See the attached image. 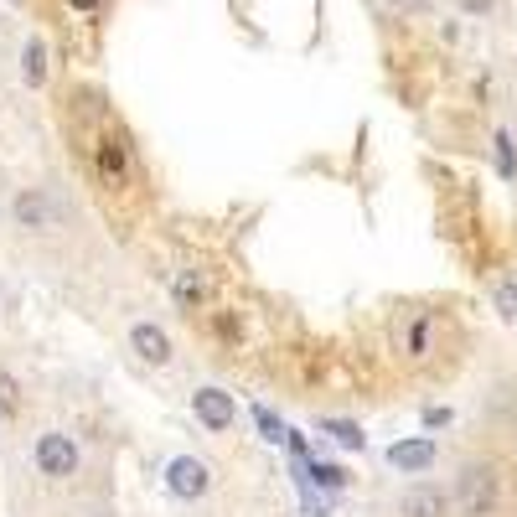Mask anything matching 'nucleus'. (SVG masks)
<instances>
[{"label":"nucleus","instance_id":"10","mask_svg":"<svg viewBox=\"0 0 517 517\" xmlns=\"http://www.w3.org/2000/svg\"><path fill=\"white\" fill-rule=\"evenodd\" d=\"M99 176L104 181H114V187H125V176H130V150H125V140H99Z\"/></svg>","mask_w":517,"mask_h":517},{"label":"nucleus","instance_id":"2","mask_svg":"<svg viewBox=\"0 0 517 517\" xmlns=\"http://www.w3.org/2000/svg\"><path fill=\"white\" fill-rule=\"evenodd\" d=\"M161 486L176 502H207L212 486H218V471H212L202 455H171L161 466Z\"/></svg>","mask_w":517,"mask_h":517},{"label":"nucleus","instance_id":"17","mask_svg":"<svg viewBox=\"0 0 517 517\" xmlns=\"http://www.w3.org/2000/svg\"><path fill=\"white\" fill-rule=\"evenodd\" d=\"M212 331H218L223 342H238V337H243V326H238L228 311H218V316H212Z\"/></svg>","mask_w":517,"mask_h":517},{"label":"nucleus","instance_id":"13","mask_svg":"<svg viewBox=\"0 0 517 517\" xmlns=\"http://www.w3.org/2000/svg\"><path fill=\"white\" fill-rule=\"evenodd\" d=\"M492 306H497L502 321H517V280H512V275L492 285Z\"/></svg>","mask_w":517,"mask_h":517},{"label":"nucleus","instance_id":"6","mask_svg":"<svg viewBox=\"0 0 517 517\" xmlns=\"http://www.w3.org/2000/svg\"><path fill=\"white\" fill-rule=\"evenodd\" d=\"M455 502L440 481H409L399 492V517H450Z\"/></svg>","mask_w":517,"mask_h":517},{"label":"nucleus","instance_id":"3","mask_svg":"<svg viewBox=\"0 0 517 517\" xmlns=\"http://www.w3.org/2000/svg\"><path fill=\"white\" fill-rule=\"evenodd\" d=\"M32 466H37V476H47V481H73L78 466H83V450H78V440H73L68 430H47V435H37V445H32Z\"/></svg>","mask_w":517,"mask_h":517},{"label":"nucleus","instance_id":"8","mask_svg":"<svg viewBox=\"0 0 517 517\" xmlns=\"http://www.w3.org/2000/svg\"><path fill=\"white\" fill-rule=\"evenodd\" d=\"M440 461V445L430 435H414V440H399V445H388V466L393 471H404V476H424Z\"/></svg>","mask_w":517,"mask_h":517},{"label":"nucleus","instance_id":"15","mask_svg":"<svg viewBox=\"0 0 517 517\" xmlns=\"http://www.w3.org/2000/svg\"><path fill=\"white\" fill-rule=\"evenodd\" d=\"M492 145H497V171H502V176H517V156H512V135H507V130H497V140H492Z\"/></svg>","mask_w":517,"mask_h":517},{"label":"nucleus","instance_id":"19","mask_svg":"<svg viewBox=\"0 0 517 517\" xmlns=\"http://www.w3.org/2000/svg\"><path fill=\"white\" fill-rule=\"evenodd\" d=\"M461 11H466V16H492L497 0H461Z\"/></svg>","mask_w":517,"mask_h":517},{"label":"nucleus","instance_id":"16","mask_svg":"<svg viewBox=\"0 0 517 517\" xmlns=\"http://www.w3.org/2000/svg\"><path fill=\"white\" fill-rule=\"evenodd\" d=\"M424 352H430V321L419 316V321L409 326V357H424Z\"/></svg>","mask_w":517,"mask_h":517},{"label":"nucleus","instance_id":"4","mask_svg":"<svg viewBox=\"0 0 517 517\" xmlns=\"http://www.w3.org/2000/svg\"><path fill=\"white\" fill-rule=\"evenodd\" d=\"M192 419L202 424L207 435H228L233 424H238V399H233L228 388H218V383H202L192 393Z\"/></svg>","mask_w":517,"mask_h":517},{"label":"nucleus","instance_id":"1","mask_svg":"<svg viewBox=\"0 0 517 517\" xmlns=\"http://www.w3.org/2000/svg\"><path fill=\"white\" fill-rule=\"evenodd\" d=\"M450 502L461 517H492L502 507V471L492 461H461L450 481Z\"/></svg>","mask_w":517,"mask_h":517},{"label":"nucleus","instance_id":"21","mask_svg":"<svg viewBox=\"0 0 517 517\" xmlns=\"http://www.w3.org/2000/svg\"><path fill=\"white\" fill-rule=\"evenodd\" d=\"M73 6H78V11H94V6H99V0H73Z\"/></svg>","mask_w":517,"mask_h":517},{"label":"nucleus","instance_id":"20","mask_svg":"<svg viewBox=\"0 0 517 517\" xmlns=\"http://www.w3.org/2000/svg\"><path fill=\"white\" fill-rule=\"evenodd\" d=\"M440 424H450V409H424V430H440Z\"/></svg>","mask_w":517,"mask_h":517},{"label":"nucleus","instance_id":"14","mask_svg":"<svg viewBox=\"0 0 517 517\" xmlns=\"http://www.w3.org/2000/svg\"><path fill=\"white\" fill-rule=\"evenodd\" d=\"M16 414H21V383L16 373L0 368V419H16Z\"/></svg>","mask_w":517,"mask_h":517},{"label":"nucleus","instance_id":"9","mask_svg":"<svg viewBox=\"0 0 517 517\" xmlns=\"http://www.w3.org/2000/svg\"><path fill=\"white\" fill-rule=\"evenodd\" d=\"M207 275H202V269H176V275H171V300H176V311H202L207 306Z\"/></svg>","mask_w":517,"mask_h":517},{"label":"nucleus","instance_id":"7","mask_svg":"<svg viewBox=\"0 0 517 517\" xmlns=\"http://www.w3.org/2000/svg\"><path fill=\"white\" fill-rule=\"evenodd\" d=\"M130 352L145 362V368H171L176 342H171L166 326H156V321H135V326H130Z\"/></svg>","mask_w":517,"mask_h":517},{"label":"nucleus","instance_id":"12","mask_svg":"<svg viewBox=\"0 0 517 517\" xmlns=\"http://www.w3.org/2000/svg\"><path fill=\"white\" fill-rule=\"evenodd\" d=\"M321 435H331V440L347 445V450H362V445H368V435H362L352 419H321Z\"/></svg>","mask_w":517,"mask_h":517},{"label":"nucleus","instance_id":"5","mask_svg":"<svg viewBox=\"0 0 517 517\" xmlns=\"http://www.w3.org/2000/svg\"><path fill=\"white\" fill-rule=\"evenodd\" d=\"M11 223L26 228V233L57 228V202L47 197V187H21V192L11 197Z\"/></svg>","mask_w":517,"mask_h":517},{"label":"nucleus","instance_id":"18","mask_svg":"<svg viewBox=\"0 0 517 517\" xmlns=\"http://www.w3.org/2000/svg\"><path fill=\"white\" fill-rule=\"evenodd\" d=\"M254 419H259V430H264V440H285V424L269 414V409H254Z\"/></svg>","mask_w":517,"mask_h":517},{"label":"nucleus","instance_id":"11","mask_svg":"<svg viewBox=\"0 0 517 517\" xmlns=\"http://www.w3.org/2000/svg\"><path fill=\"white\" fill-rule=\"evenodd\" d=\"M21 83L26 88L47 83V42L42 37H26V47H21Z\"/></svg>","mask_w":517,"mask_h":517}]
</instances>
